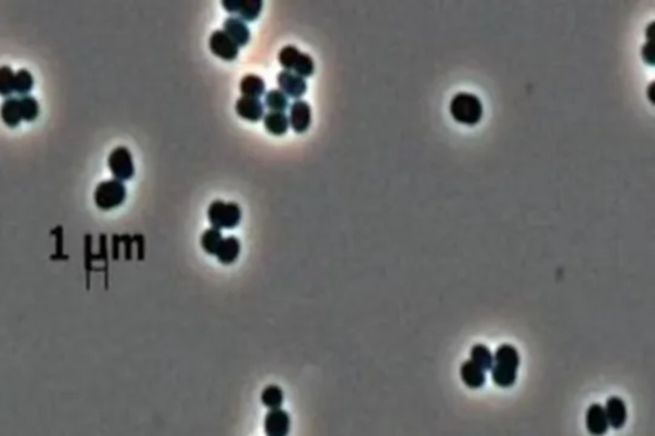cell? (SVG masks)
<instances>
[{
    "mask_svg": "<svg viewBox=\"0 0 655 436\" xmlns=\"http://www.w3.org/2000/svg\"><path fill=\"white\" fill-rule=\"evenodd\" d=\"M451 116L457 123L475 125L482 116V104L478 96L467 93L457 94L450 105Z\"/></svg>",
    "mask_w": 655,
    "mask_h": 436,
    "instance_id": "cell-1",
    "label": "cell"
},
{
    "mask_svg": "<svg viewBox=\"0 0 655 436\" xmlns=\"http://www.w3.org/2000/svg\"><path fill=\"white\" fill-rule=\"evenodd\" d=\"M278 62L281 66L283 67L284 71L293 72L302 79L311 77L315 72V63H313V58L309 54L301 53L293 45L284 46L283 49L279 51Z\"/></svg>",
    "mask_w": 655,
    "mask_h": 436,
    "instance_id": "cell-2",
    "label": "cell"
},
{
    "mask_svg": "<svg viewBox=\"0 0 655 436\" xmlns=\"http://www.w3.org/2000/svg\"><path fill=\"white\" fill-rule=\"evenodd\" d=\"M208 219L212 228H217L219 231L234 229L241 223L242 210L240 205L236 203H224L222 200H217L208 209Z\"/></svg>",
    "mask_w": 655,
    "mask_h": 436,
    "instance_id": "cell-3",
    "label": "cell"
},
{
    "mask_svg": "<svg viewBox=\"0 0 655 436\" xmlns=\"http://www.w3.org/2000/svg\"><path fill=\"white\" fill-rule=\"evenodd\" d=\"M126 197L127 189L123 182L117 179L102 182L95 189V204L102 211L113 210L121 206L126 201Z\"/></svg>",
    "mask_w": 655,
    "mask_h": 436,
    "instance_id": "cell-4",
    "label": "cell"
},
{
    "mask_svg": "<svg viewBox=\"0 0 655 436\" xmlns=\"http://www.w3.org/2000/svg\"><path fill=\"white\" fill-rule=\"evenodd\" d=\"M108 165H109L112 175L121 182L130 181L135 175V165H133L131 153L127 147H123V146H119L110 153Z\"/></svg>",
    "mask_w": 655,
    "mask_h": 436,
    "instance_id": "cell-5",
    "label": "cell"
},
{
    "mask_svg": "<svg viewBox=\"0 0 655 436\" xmlns=\"http://www.w3.org/2000/svg\"><path fill=\"white\" fill-rule=\"evenodd\" d=\"M222 6L231 15H237L243 22H254L262 11V0H223Z\"/></svg>",
    "mask_w": 655,
    "mask_h": 436,
    "instance_id": "cell-6",
    "label": "cell"
},
{
    "mask_svg": "<svg viewBox=\"0 0 655 436\" xmlns=\"http://www.w3.org/2000/svg\"><path fill=\"white\" fill-rule=\"evenodd\" d=\"M209 48L215 57L227 60V62L234 60L238 57V53H240V48L227 36L224 31H220V29H217L211 34Z\"/></svg>",
    "mask_w": 655,
    "mask_h": 436,
    "instance_id": "cell-7",
    "label": "cell"
},
{
    "mask_svg": "<svg viewBox=\"0 0 655 436\" xmlns=\"http://www.w3.org/2000/svg\"><path fill=\"white\" fill-rule=\"evenodd\" d=\"M291 430V417L284 409H271L264 420L266 436H288Z\"/></svg>",
    "mask_w": 655,
    "mask_h": 436,
    "instance_id": "cell-8",
    "label": "cell"
},
{
    "mask_svg": "<svg viewBox=\"0 0 655 436\" xmlns=\"http://www.w3.org/2000/svg\"><path fill=\"white\" fill-rule=\"evenodd\" d=\"M277 82L279 90L287 97H292V99H296V100H299L307 91V83H306L305 79L299 77L293 72L282 71V72L278 73Z\"/></svg>",
    "mask_w": 655,
    "mask_h": 436,
    "instance_id": "cell-9",
    "label": "cell"
},
{
    "mask_svg": "<svg viewBox=\"0 0 655 436\" xmlns=\"http://www.w3.org/2000/svg\"><path fill=\"white\" fill-rule=\"evenodd\" d=\"M290 127L296 133H305L313 121L311 107L304 100H296L290 108Z\"/></svg>",
    "mask_w": 655,
    "mask_h": 436,
    "instance_id": "cell-10",
    "label": "cell"
},
{
    "mask_svg": "<svg viewBox=\"0 0 655 436\" xmlns=\"http://www.w3.org/2000/svg\"><path fill=\"white\" fill-rule=\"evenodd\" d=\"M586 430L591 436H603L608 432L609 425L605 416V406L600 403L590 404L585 417Z\"/></svg>",
    "mask_w": 655,
    "mask_h": 436,
    "instance_id": "cell-11",
    "label": "cell"
},
{
    "mask_svg": "<svg viewBox=\"0 0 655 436\" xmlns=\"http://www.w3.org/2000/svg\"><path fill=\"white\" fill-rule=\"evenodd\" d=\"M605 416L609 428L621 430L627 422V407L625 400L617 395L609 397L605 406Z\"/></svg>",
    "mask_w": 655,
    "mask_h": 436,
    "instance_id": "cell-12",
    "label": "cell"
},
{
    "mask_svg": "<svg viewBox=\"0 0 655 436\" xmlns=\"http://www.w3.org/2000/svg\"><path fill=\"white\" fill-rule=\"evenodd\" d=\"M223 31L226 32L227 36L229 37L238 48L246 46L248 41H250V37H251V32H250V29H248L246 22L241 21L240 18H237L234 15L228 17L224 21Z\"/></svg>",
    "mask_w": 655,
    "mask_h": 436,
    "instance_id": "cell-13",
    "label": "cell"
},
{
    "mask_svg": "<svg viewBox=\"0 0 655 436\" xmlns=\"http://www.w3.org/2000/svg\"><path fill=\"white\" fill-rule=\"evenodd\" d=\"M265 107L260 99L242 96L236 102V113L248 122H259L264 118Z\"/></svg>",
    "mask_w": 655,
    "mask_h": 436,
    "instance_id": "cell-14",
    "label": "cell"
},
{
    "mask_svg": "<svg viewBox=\"0 0 655 436\" xmlns=\"http://www.w3.org/2000/svg\"><path fill=\"white\" fill-rule=\"evenodd\" d=\"M459 376L464 384L470 389H480L487 383V372L470 360L461 365Z\"/></svg>",
    "mask_w": 655,
    "mask_h": 436,
    "instance_id": "cell-15",
    "label": "cell"
},
{
    "mask_svg": "<svg viewBox=\"0 0 655 436\" xmlns=\"http://www.w3.org/2000/svg\"><path fill=\"white\" fill-rule=\"evenodd\" d=\"M240 254L241 242L238 238H236L232 236V237L223 238L215 256H217L219 262H222L224 265H231V264L236 262Z\"/></svg>",
    "mask_w": 655,
    "mask_h": 436,
    "instance_id": "cell-16",
    "label": "cell"
},
{
    "mask_svg": "<svg viewBox=\"0 0 655 436\" xmlns=\"http://www.w3.org/2000/svg\"><path fill=\"white\" fill-rule=\"evenodd\" d=\"M262 123L268 133L273 136H283L290 128V119L285 113L269 111L268 114H264Z\"/></svg>",
    "mask_w": 655,
    "mask_h": 436,
    "instance_id": "cell-17",
    "label": "cell"
},
{
    "mask_svg": "<svg viewBox=\"0 0 655 436\" xmlns=\"http://www.w3.org/2000/svg\"><path fill=\"white\" fill-rule=\"evenodd\" d=\"M517 371L518 369L512 366L494 364L490 370V375L495 386L499 388H511L516 383Z\"/></svg>",
    "mask_w": 655,
    "mask_h": 436,
    "instance_id": "cell-18",
    "label": "cell"
},
{
    "mask_svg": "<svg viewBox=\"0 0 655 436\" xmlns=\"http://www.w3.org/2000/svg\"><path fill=\"white\" fill-rule=\"evenodd\" d=\"M0 116H1L3 122L11 128H15L18 124L21 123L22 116H21L20 99H15V97L6 99V102L1 104Z\"/></svg>",
    "mask_w": 655,
    "mask_h": 436,
    "instance_id": "cell-19",
    "label": "cell"
},
{
    "mask_svg": "<svg viewBox=\"0 0 655 436\" xmlns=\"http://www.w3.org/2000/svg\"><path fill=\"white\" fill-rule=\"evenodd\" d=\"M265 82L260 76L248 74L241 80L240 91L245 97L260 99L262 95H265Z\"/></svg>",
    "mask_w": 655,
    "mask_h": 436,
    "instance_id": "cell-20",
    "label": "cell"
},
{
    "mask_svg": "<svg viewBox=\"0 0 655 436\" xmlns=\"http://www.w3.org/2000/svg\"><path fill=\"white\" fill-rule=\"evenodd\" d=\"M470 361L485 371L492 370L494 365V356L492 350L485 344L478 343L470 350Z\"/></svg>",
    "mask_w": 655,
    "mask_h": 436,
    "instance_id": "cell-21",
    "label": "cell"
},
{
    "mask_svg": "<svg viewBox=\"0 0 655 436\" xmlns=\"http://www.w3.org/2000/svg\"><path fill=\"white\" fill-rule=\"evenodd\" d=\"M493 356H494V364L507 365L516 369H518L521 364L520 353L516 347H513L512 344H501L498 348L495 349Z\"/></svg>",
    "mask_w": 655,
    "mask_h": 436,
    "instance_id": "cell-22",
    "label": "cell"
},
{
    "mask_svg": "<svg viewBox=\"0 0 655 436\" xmlns=\"http://www.w3.org/2000/svg\"><path fill=\"white\" fill-rule=\"evenodd\" d=\"M264 107H266L270 111L284 113L290 108V100L281 90H270L269 93L265 94Z\"/></svg>",
    "mask_w": 655,
    "mask_h": 436,
    "instance_id": "cell-23",
    "label": "cell"
},
{
    "mask_svg": "<svg viewBox=\"0 0 655 436\" xmlns=\"http://www.w3.org/2000/svg\"><path fill=\"white\" fill-rule=\"evenodd\" d=\"M283 390L278 386H268L262 393V403L266 408L279 409L283 404Z\"/></svg>",
    "mask_w": 655,
    "mask_h": 436,
    "instance_id": "cell-24",
    "label": "cell"
},
{
    "mask_svg": "<svg viewBox=\"0 0 655 436\" xmlns=\"http://www.w3.org/2000/svg\"><path fill=\"white\" fill-rule=\"evenodd\" d=\"M222 240H223L222 231H219L217 228H209L201 236V247L206 254L215 256Z\"/></svg>",
    "mask_w": 655,
    "mask_h": 436,
    "instance_id": "cell-25",
    "label": "cell"
},
{
    "mask_svg": "<svg viewBox=\"0 0 655 436\" xmlns=\"http://www.w3.org/2000/svg\"><path fill=\"white\" fill-rule=\"evenodd\" d=\"M15 74L9 67H0V95L9 97L15 93Z\"/></svg>",
    "mask_w": 655,
    "mask_h": 436,
    "instance_id": "cell-26",
    "label": "cell"
},
{
    "mask_svg": "<svg viewBox=\"0 0 655 436\" xmlns=\"http://www.w3.org/2000/svg\"><path fill=\"white\" fill-rule=\"evenodd\" d=\"M20 107H21L22 121L34 122L40 113L39 102L31 96H25L22 99H20Z\"/></svg>",
    "mask_w": 655,
    "mask_h": 436,
    "instance_id": "cell-27",
    "label": "cell"
},
{
    "mask_svg": "<svg viewBox=\"0 0 655 436\" xmlns=\"http://www.w3.org/2000/svg\"><path fill=\"white\" fill-rule=\"evenodd\" d=\"M32 88H34V77L29 71L21 69L15 73V93L20 95L29 94Z\"/></svg>",
    "mask_w": 655,
    "mask_h": 436,
    "instance_id": "cell-28",
    "label": "cell"
}]
</instances>
